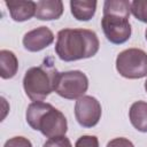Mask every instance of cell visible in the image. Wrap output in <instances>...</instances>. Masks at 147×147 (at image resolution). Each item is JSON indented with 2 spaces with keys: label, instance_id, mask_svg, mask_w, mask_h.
I'll list each match as a JSON object with an SVG mask.
<instances>
[{
  "label": "cell",
  "instance_id": "6da1fadb",
  "mask_svg": "<svg viewBox=\"0 0 147 147\" xmlns=\"http://www.w3.org/2000/svg\"><path fill=\"white\" fill-rule=\"evenodd\" d=\"M100 47L96 33L88 29H62L57 32L55 53L60 60L72 62L94 56Z\"/></svg>",
  "mask_w": 147,
  "mask_h": 147
},
{
  "label": "cell",
  "instance_id": "7a4b0ae2",
  "mask_svg": "<svg viewBox=\"0 0 147 147\" xmlns=\"http://www.w3.org/2000/svg\"><path fill=\"white\" fill-rule=\"evenodd\" d=\"M131 2L127 0H106L103 3V16L101 28L108 41L121 45L131 37V24L129 22Z\"/></svg>",
  "mask_w": 147,
  "mask_h": 147
},
{
  "label": "cell",
  "instance_id": "3957f363",
  "mask_svg": "<svg viewBox=\"0 0 147 147\" xmlns=\"http://www.w3.org/2000/svg\"><path fill=\"white\" fill-rule=\"evenodd\" d=\"M26 123L36 131H40L46 138L65 136L68 122L65 116L51 103L33 101L25 113Z\"/></svg>",
  "mask_w": 147,
  "mask_h": 147
},
{
  "label": "cell",
  "instance_id": "277c9868",
  "mask_svg": "<svg viewBox=\"0 0 147 147\" xmlns=\"http://www.w3.org/2000/svg\"><path fill=\"white\" fill-rule=\"evenodd\" d=\"M59 71L46 60L38 67L26 70L23 78V88L32 101H42L55 91V83Z\"/></svg>",
  "mask_w": 147,
  "mask_h": 147
},
{
  "label": "cell",
  "instance_id": "5b68a950",
  "mask_svg": "<svg viewBox=\"0 0 147 147\" xmlns=\"http://www.w3.org/2000/svg\"><path fill=\"white\" fill-rule=\"evenodd\" d=\"M116 70L127 79H140L147 76V53L140 48H127L116 57Z\"/></svg>",
  "mask_w": 147,
  "mask_h": 147
},
{
  "label": "cell",
  "instance_id": "8992f818",
  "mask_svg": "<svg viewBox=\"0 0 147 147\" xmlns=\"http://www.w3.org/2000/svg\"><path fill=\"white\" fill-rule=\"evenodd\" d=\"M88 88V78L80 70L59 72L55 83V93L68 100H78Z\"/></svg>",
  "mask_w": 147,
  "mask_h": 147
},
{
  "label": "cell",
  "instance_id": "52a82bcc",
  "mask_svg": "<svg viewBox=\"0 0 147 147\" xmlns=\"http://www.w3.org/2000/svg\"><path fill=\"white\" fill-rule=\"evenodd\" d=\"M102 115L100 102L92 95H83L75 103V117L83 127L95 126Z\"/></svg>",
  "mask_w": 147,
  "mask_h": 147
},
{
  "label": "cell",
  "instance_id": "ba28073f",
  "mask_svg": "<svg viewBox=\"0 0 147 147\" xmlns=\"http://www.w3.org/2000/svg\"><path fill=\"white\" fill-rule=\"evenodd\" d=\"M54 41V33L47 26H39L23 36V46L29 52H39Z\"/></svg>",
  "mask_w": 147,
  "mask_h": 147
},
{
  "label": "cell",
  "instance_id": "9c48e42d",
  "mask_svg": "<svg viewBox=\"0 0 147 147\" xmlns=\"http://www.w3.org/2000/svg\"><path fill=\"white\" fill-rule=\"evenodd\" d=\"M5 5L9 10L10 17L15 22H24L30 20L32 16H36L37 3L34 1L10 0V1H5Z\"/></svg>",
  "mask_w": 147,
  "mask_h": 147
},
{
  "label": "cell",
  "instance_id": "30bf717a",
  "mask_svg": "<svg viewBox=\"0 0 147 147\" xmlns=\"http://www.w3.org/2000/svg\"><path fill=\"white\" fill-rule=\"evenodd\" d=\"M36 3V17L40 21L57 20L63 14V2L61 0H40Z\"/></svg>",
  "mask_w": 147,
  "mask_h": 147
},
{
  "label": "cell",
  "instance_id": "8fae6325",
  "mask_svg": "<svg viewBox=\"0 0 147 147\" xmlns=\"http://www.w3.org/2000/svg\"><path fill=\"white\" fill-rule=\"evenodd\" d=\"M129 118L136 130L140 132H147V102H133L129 110Z\"/></svg>",
  "mask_w": 147,
  "mask_h": 147
},
{
  "label": "cell",
  "instance_id": "7c38bea8",
  "mask_svg": "<svg viewBox=\"0 0 147 147\" xmlns=\"http://www.w3.org/2000/svg\"><path fill=\"white\" fill-rule=\"evenodd\" d=\"M96 5L98 2L94 0H71V14L78 21H90L95 14Z\"/></svg>",
  "mask_w": 147,
  "mask_h": 147
},
{
  "label": "cell",
  "instance_id": "4fadbf2b",
  "mask_svg": "<svg viewBox=\"0 0 147 147\" xmlns=\"http://www.w3.org/2000/svg\"><path fill=\"white\" fill-rule=\"evenodd\" d=\"M18 70V60L16 55L8 49L0 51V76L2 79L13 78Z\"/></svg>",
  "mask_w": 147,
  "mask_h": 147
},
{
  "label": "cell",
  "instance_id": "5bb4252c",
  "mask_svg": "<svg viewBox=\"0 0 147 147\" xmlns=\"http://www.w3.org/2000/svg\"><path fill=\"white\" fill-rule=\"evenodd\" d=\"M131 13L133 16L144 22L147 23V0H134L131 2Z\"/></svg>",
  "mask_w": 147,
  "mask_h": 147
},
{
  "label": "cell",
  "instance_id": "9a60e30c",
  "mask_svg": "<svg viewBox=\"0 0 147 147\" xmlns=\"http://www.w3.org/2000/svg\"><path fill=\"white\" fill-rule=\"evenodd\" d=\"M42 147H72L69 138L65 136L61 137H55V138H49L47 141H45Z\"/></svg>",
  "mask_w": 147,
  "mask_h": 147
},
{
  "label": "cell",
  "instance_id": "2e32d148",
  "mask_svg": "<svg viewBox=\"0 0 147 147\" xmlns=\"http://www.w3.org/2000/svg\"><path fill=\"white\" fill-rule=\"evenodd\" d=\"M75 147H99V140L95 136H82L77 139Z\"/></svg>",
  "mask_w": 147,
  "mask_h": 147
},
{
  "label": "cell",
  "instance_id": "e0dca14e",
  "mask_svg": "<svg viewBox=\"0 0 147 147\" xmlns=\"http://www.w3.org/2000/svg\"><path fill=\"white\" fill-rule=\"evenodd\" d=\"M3 147H32V144L28 138L17 136L8 139L5 142Z\"/></svg>",
  "mask_w": 147,
  "mask_h": 147
},
{
  "label": "cell",
  "instance_id": "ac0fdd59",
  "mask_svg": "<svg viewBox=\"0 0 147 147\" xmlns=\"http://www.w3.org/2000/svg\"><path fill=\"white\" fill-rule=\"evenodd\" d=\"M106 147H134L133 144L126 139V138H123V137H119V138H114L111 139Z\"/></svg>",
  "mask_w": 147,
  "mask_h": 147
},
{
  "label": "cell",
  "instance_id": "d6986e66",
  "mask_svg": "<svg viewBox=\"0 0 147 147\" xmlns=\"http://www.w3.org/2000/svg\"><path fill=\"white\" fill-rule=\"evenodd\" d=\"M145 91H146V93H147V79H146V82H145Z\"/></svg>",
  "mask_w": 147,
  "mask_h": 147
},
{
  "label": "cell",
  "instance_id": "ffe728a7",
  "mask_svg": "<svg viewBox=\"0 0 147 147\" xmlns=\"http://www.w3.org/2000/svg\"><path fill=\"white\" fill-rule=\"evenodd\" d=\"M145 38H146V40H147V28H146V31H145Z\"/></svg>",
  "mask_w": 147,
  "mask_h": 147
}]
</instances>
